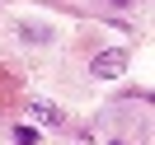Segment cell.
Wrapping results in <instances>:
<instances>
[{"label": "cell", "instance_id": "277c9868", "mask_svg": "<svg viewBox=\"0 0 155 145\" xmlns=\"http://www.w3.org/2000/svg\"><path fill=\"white\" fill-rule=\"evenodd\" d=\"M117 5H127V0H117Z\"/></svg>", "mask_w": 155, "mask_h": 145}, {"label": "cell", "instance_id": "3957f363", "mask_svg": "<svg viewBox=\"0 0 155 145\" xmlns=\"http://www.w3.org/2000/svg\"><path fill=\"white\" fill-rule=\"evenodd\" d=\"M14 140H19V145H38V131H33V126H14Z\"/></svg>", "mask_w": 155, "mask_h": 145}, {"label": "cell", "instance_id": "5b68a950", "mask_svg": "<svg viewBox=\"0 0 155 145\" xmlns=\"http://www.w3.org/2000/svg\"><path fill=\"white\" fill-rule=\"evenodd\" d=\"M113 145H117V140H113Z\"/></svg>", "mask_w": 155, "mask_h": 145}, {"label": "cell", "instance_id": "7a4b0ae2", "mask_svg": "<svg viewBox=\"0 0 155 145\" xmlns=\"http://www.w3.org/2000/svg\"><path fill=\"white\" fill-rule=\"evenodd\" d=\"M28 112L38 117L42 126H61V122H66V112H61L57 103H47V98H28Z\"/></svg>", "mask_w": 155, "mask_h": 145}, {"label": "cell", "instance_id": "6da1fadb", "mask_svg": "<svg viewBox=\"0 0 155 145\" xmlns=\"http://www.w3.org/2000/svg\"><path fill=\"white\" fill-rule=\"evenodd\" d=\"M122 70H127V52L122 47H108V52H99V56L89 61V75L94 80H117Z\"/></svg>", "mask_w": 155, "mask_h": 145}]
</instances>
